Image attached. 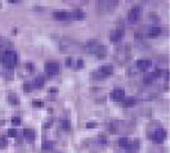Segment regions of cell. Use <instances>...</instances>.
Instances as JSON below:
<instances>
[{
    "instance_id": "cell-1",
    "label": "cell",
    "mask_w": 170,
    "mask_h": 153,
    "mask_svg": "<svg viewBox=\"0 0 170 153\" xmlns=\"http://www.w3.org/2000/svg\"><path fill=\"white\" fill-rule=\"evenodd\" d=\"M84 48H85V50H87L89 54L97 57L98 59H103V58H106V55H107V48H106V45L101 44V42L97 41V40H90V41H88L87 44H85Z\"/></svg>"
},
{
    "instance_id": "cell-2",
    "label": "cell",
    "mask_w": 170,
    "mask_h": 153,
    "mask_svg": "<svg viewBox=\"0 0 170 153\" xmlns=\"http://www.w3.org/2000/svg\"><path fill=\"white\" fill-rule=\"evenodd\" d=\"M130 58H132V48L129 44H123L120 46H117L116 52H115V61L119 64L128 63Z\"/></svg>"
},
{
    "instance_id": "cell-3",
    "label": "cell",
    "mask_w": 170,
    "mask_h": 153,
    "mask_svg": "<svg viewBox=\"0 0 170 153\" xmlns=\"http://www.w3.org/2000/svg\"><path fill=\"white\" fill-rule=\"evenodd\" d=\"M17 61H18V57L14 50H5L0 57V62L5 67V70H12L17 64Z\"/></svg>"
},
{
    "instance_id": "cell-4",
    "label": "cell",
    "mask_w": 170,
    "mask_h": 153,
    "mask_svg": "<svg viewBox=\"0 0 170 153\" xmlns=\"http://www.w3.org/2000/svg\"><path fill=\"white\" fill-rule=\"evenodd\" d=\"M59 48H61L62 52H66V53H76V52H80L81 50V46L79 42L74 41L70 37H63L59 42Z\"/></svg>"
},
{
    "instance_id": "cell-5",
    "label": "cell",
    "mask_w": 170,
    "mask_h": 153,
    "mask_svg": "<svg viewBox=\"0 0 170 153\" xmlns=\"http://www.w3.org/2000/svg\"><path fill=\"white\" fill-rule=\"evenodd\" d=\"M119 5L117 0H98L97 2V9L99 12H114Z\"/></svg>"
},
{
    "instance_id": "cell-6",
    "label": "cell",
    "mask_w": 170,
    "mask_h": 153,
    "mask_svg": "<svg viewBox=\"0 0 170 153\" xmlns=\"http://www.w3.org/2000/svg\"><path fill=\"white\" fill-rule=\"evenodd\" d=\"M119 146H120L123 149H126V151H130V152H135L138 148H139V142L138 140H132L126 137H123L119 139Z\"/></svg>"
},
{
    "instance_id": "cell-7",
    "label": "cell",
    "mask_w": 170,
    "mask_h": 153,
    "mask_svg": "<svg viewBox=\"0 0 170 153\" xmlns=\"http://www.w3.org/2000/svg\"><path fill=\"white\" fill-rule=\"evenodd\" d=\"M166 137H168L166 130H164V129H157V130H155L154 133L151 134L150 138L152 139V142H154V143L161 144V143H164V140L166 139Z\"/></svg>"
},
{
    "instance_id": "cell-8",
    "label": "cell",
    "mask_w": 170,
    "mask_h": 153,
    "mask_svg": "<svg viewBox=\"0 0 170 153\" xmlns=\"http://www.w3.org/2000/svg\"><path fill=\"white\" fill-rule=\"evenodd\" d=\"M141 14H142L141 8L139 7H133L132 9L128 12V21L132 22V23H135L141 18Z\"/></svg>"
},
{
    "instance_id": "cell-9",
    "label": "cell",
    "mask_w": 170,
    "mask_h": 153,
    "mask_svg": "<svg viewBox=\"0 0 170 153\" xmlns=\"http://www.w3.org/2000/svg\"><path fill=\"white\" fill-rule=\"evenodd\" d=\"M52 17H53V20H56V21H62V22L63 21L65 22L71 21L70 12H67V11H56V12H53Z\"/></svg>"
},
{
    "instance_id": "cell-10",
    "label": "cell",
    "mask_w": 170,
    "mask_h": 153,
    "mask_svg": "<svg viewBox=\"0 0 170 153\" xmlns=\"http://www.w3.org/2000/svg\"><path fill=\"white\" fill-rule=\"evenodd\" d=\"M44 71L48 75H57L59 72V64L57 62H47L44 66Z\"/></svg>"
},
{
    "instance_id": "cell-11",
    "label": "cell",
    "mask_w": 170,
    "mask_h": 153,
    "mask_svg": "<svg viewBox=\"0 0 170 153\" xmlns=\"http://www.w3.org/2000/svg\"><path fill=\"white\" fill-rule=\"evenodd\" d=\"M124 36V31L123 30H114L110 32V40L112 42H120Z\"/></svg>"
},
{
    "instance_id": "cell-12",
    "label": "cell",
    "mask_w": 170,
    "mask_h": 153,
    "mask_svg": "<svg viewBox=\"0 0 170 153\" xmlns=\"http://www.w3.org/2000/svg\"><path fill=\"white\" fill-rule=\"evenodd\" d=\"M152 62L148 61V59H139V61H137V68L142 72H146L150 67H151Z\"/></svg>"
},
{
    "instance_id": "cell-13",
    "label": "cell",
    "mask_w": 170,
    "mask_h": 153,
    "mask_svg": "<svg viewBox=\"0 0 170 153\" xmlns=\"http://www.w3.org/2000/svg\"><path fill=\"white\" fill-rule=\"evenodd\" d=\"M111 98H112V100H115V102L124 100V98H125V91H124L123 89H115V90L111 93Z\"/></svg>"
},
{
    "instance_id": "cell-14",
    "label": "cell",
    "mask_w": 170,
    "mask_h": 153,
    "mask_svg": "<svg viewBox=\"0 0 170 153\" xmlns=\"http://www.w3.org/2000/svg\"><path fill=\"white\" fill-rule=\"evenodd\" d=\"M99 71L103 73V76L107 79V77H110V76L114 75V66H112V64H105V66L101 67Z\"/></svg>"
},
{
    "instance_id": "cell-15",
    "label": "cell",
    "mask_w": 170,
    "mask_h": 153,
    "mask_svg": "<svg viewBox=\"0 0 170 153\" xmlns=\"http://www.w3.org/2000/svg\"><path fill=\"white\" fill-rule=\"evenodd\" d=\"M70 15H71V21H81V20L85 18V13L83 11H80V9L71 11Z\"/></svg>"
},
{
    "instance_id": "cell-16",
    "label": "cell",
    "mask_w": 170,
    "mask_h": 153,
    "mask_svg": "<svg viewBox=\"0 0 170 153\" xmlns=\"http://www.w3.org/2000/svg\"><path fill=\"white\" fill-rule=\"evenodd\" d=\"M161 33H163V28H161L160 26H152V27H150V30H148V37H159Z\"/></svg>"
},
{
    "instance_id": "cell-17",
    "label": "cell",
    "mask_w": 170,
    "mask_h": 153,
    "mask_svg": "<svg viewBox=\"0 0 170 153\" xmlns=\"http://www.w3.org/2000/svg\"><path fill=\"white\" fill-rule=\"evenodd\" d=\"M23 137L27 142L31 143V142L35 140V131H34L32 129H25L23 130Z\"/></svg>"
},
{
    "instance_id": "cell-18",
    "label": "cell",
    "mask_w": 170,
    "mask_h": 153,
    "mask_svg": "<svg viewBox=\"0 0 170 153\" xmlns=\"http://www.w3.org/2000/svg\"><path fill=\"white\" fill-rule=\"evenodd\" d=\"M8 102H9L12 106H18L20 104L18 95H17L16 93H8Z\"/></svg>"
},
{
    "instance_id": "cell-19",
    "label": "cell",
    "mask_w": 170,
    "mask_h": 153,
    "mask_svg": "<svg viewBox=\"0 0 170 153\" xmlns=\"http://www.w3.org/2000/svg\"><path fill=\"white\" fill-rule=\"evenodd\" d=\"M135 106V98L133 97H128V98H124V102H123V107L125 108H132Z\"/></svg>"
},
{
    "instance_id": "cell-20",
    "label": "cell",
    "mask_w": 170,
    "mask_h": 153,
    "mask_svg": "<svg viewBox=\"0 0 170 153\" xmlns=\"http://www.w3.org/2000/svg\"><path fill=\"white\" fill-rule=\"evenodd\" d=\"M42 86H44V77H42V76H36L35 81H34V88L41 89Z\"/></svg>"
},
{
    "instance_id": "cell-21",
    "label": "cell",
    "mask_w": 170,
    "mask_h": 153,
    "mask_svg": "<svg viewBox=\"0 0 170 153\" xmlns=\"http://www.w3.org/2000/svg\"><path fill=\"white\" fill-rule=\"evenodd\" d=\"M92 79L96 80V81H102V80H105L106 77H105L103 73H102L99 70H97V71H94V72H92Z\"/></svg>"
},
{
    "instance_id": "cell-22",
    "label": "cell",
    "mask_w": 170,
    "mask_h": 153,
    "mask_svg": "<svg viewBox=\"0 0 170 153\" xmlns=\"http://www.w3.org/2000/svg\"><path fill=\"white\" fill-rule=\"evenodd\" d=\"M42 151H45V152H48V151H53V148H54V143L52 142V140H45L44 143H42Z\"/></svg>"
},
{
    "instance_id": "cell-23",
    "label": "cell",
    "mask_w": 170,
    "mask_h": 153,
    "mask_svg": "<svg viewBox=\"0 0 170 153\" xmlns=\"http://www.w3.org/2000/svg\"><path fill=\"white\" fill-rule=\"evenodd\" d=\"M154 80H155V76H154V73H147V75L143 77V82L146 84V85L152 84V82H154Z\"/></svg>"
},
{
    "instance_id": "cell-24",
    "label": "cell",
    "mask_w": 170,
    "mask_h": 153,
    "mask_svg": "<svg viewBox=\"0 0 170 153\" xmlns=\"http://www.w3.org/2000/svg\"><path fill=\"white\" fill-rule=\"evenodd\" d=\"M59 125H61V129H63V130H70L71 122L65 118V120H61V121H59Z\"/></svg>"
},
{
    "instance_id": "cell-25",
    "label": "cell",
    "mask_w": 170,
    "mask_h": 153,
    "mask_svg": "<svg viewBox=\"0 0 170 153\" xmlns=\"http://www.w3.org/2000/svg\"><path fill=\"white\" fill-rule=\"evenodd\" d=\"M9 45H11L9 39H7L4 36H0V48H5V46H9Z\"/></svg>"
},
{
    "instance_id": "cell-26",
    "label": "cell",
    "mask_w": 170,
    "mask_h": 153,
    "mask_svg": "<svg viewBox=\"0 0 170 153\" xmlns=\"http://www.w3.org/2000/svg\"><path fill=\"white\" fill-rule=\"evenodd\" d=\"M97 143L99 144V146H106V144H107V138L105 137V135H98Z\"/></svg>"
},
{
    "instance_id": "cell-27",
    "label": "cell",
    "mask_w": 170,
    "mask_h": 153,
    "mask_svg": "<svg viewBox=\"0 0 170 153\" xmlns=\"http://www.w3.org/2000/svg\"><path fill=\"white\" fill-rule=\"evenodd\" d=\"M8 146V139L5 137H0V149H4Z\"/></svg>"
},
{
    "instance_id": "cell-28",
    "label": "cell",
    "mask_w": 170,
    "mask_h": 153,
    "mask_svg": "<svg viewBox=\"0 0 170 153\" xmlns=\"http://www.w3.org/2000/svg\"><path fill=\"white\" fill-rule=\"evenodd\" d=\"M12 125L13 126H20L21 125V122H22V120H21V117H18V116H16V117H13L12 118Z\"/></svg>"
},
{
    "instance_id": "cell-29",
    "label": "cell",
    "mask_w": 170,
    "mask_h": 153,
    "mask_svg": "<svg viewBox=\"0 0 170 153\" xmlns=\"http://www.w3.org/2000/svg\"><path fill=\"white\" fill-rule=\"evenodd\" d=\"M4 77H5L7 80H12V79H13V70H5Z\"/></svg>"
},
{
    "instance_id": "cell-30",
    "label": "cell",
    "mask_w": 170,
    "mask_h": 153,
    "mask_svg": "<svg viewBox=\"0 0 170 153\" xmlns=\"http://www.w3.org/2000/svg\"><path fill=\"white\" fill-rule=\"evenodd\" d=\"M32 89H34V85L32 84H30V82H25V85H23V90L26 91V93H30V91H32Z\"/></svg>"
},
{
    "instance_id": "cell-31",
    "label": "cell",
    "mask_w": 170,
    "mask_h": 153,
    "mask_svg": "<svg viewBox=\"0 0 170 153\" xmlns=\"http://www.w3.org/2000/svg\"><path fill=\"white\" fill-rule=\"evenodd\" d=\"M8 137L17 138V130L16 129H9V130H8Z\"/></svg>"
},
{
    "instance_id": "cell-32",
    "label": "cell",
    "mask_w": 170,
    "mask_h": 153,
    "mask_svg": "<svg viewBox=\"0 0 170 153\" xmlns=\"http://www.w3.org/2000/svg\"><path fill=\"white\" fill-rule=\"evenodd\" d=\"M32 106L36 107V108H41L42 107V102L41 100H34L32 102Z\"/></svg>"
},
{
    "instance_id": "cell-33",
    "label": "cell",
    "mask_w": 170,
    "mask_h": 153,
    "mask_svg": "<svg viewBox=\"0 0 170 153\" xmlns=\"http://www.w3.org/2000/svg\"><path fill=\"white\" fill-rule=\"evenodd\" d=\"M97 126H98L97 122H88V124H87V127H88V129H96Z\"/></svg>"
},
{
    "instance_id": "cell-34",
    "label": "cell",
    "mask_w": 170,
    "mask_h": 153,
    "mask_svg": "<svg viewBox=\"0 0 170 153\" xmlns=\"http://www.w3.org/2000/svg\"><path fill=\"white\" fill-rule=\"evenodd\" d=\"M78 66H76V68H81V67L84 66V62H83V59H78Z\"/></svg>"
},
{
    "instance_id": "cell-35",
    "label": "cell",
    "mask_w": 170,
    "mask_h": 153,
    "mask_svg": "<svg viewBox=\"0 0 170 153\" xmlns=\"http://www.w3.org/2000/svg\"><path fill=\"white\" fill-rule=\"evenodd\" d=\"M66 63H67V67H71V63H72V59H71V58H67V59H66Z\"/></svg>"
},
{
    "instance_id": "cell-36",
    "label": "cell",
    "mask_w": 170,
    "mask_h": 153,
    "mask_svg": "<svg viewBox=\"0 0 170 153\" xmlns=\"http://www.w3.org/2000/svg\"><path fill=\"white\" fill-rule=\"evenodd\" d=\"M9 3H13V4H17V3H20V2H18V0H11V2H9Z\"/></svg>"
},
{
    "instance_id": "cell-37",
    "label": "cell",
    "mask_w": 170,
    "mask_h": 153,
    "mask_svg": "<svg viewBox=\"0 0 170 153\" xmlns=\"http://www.w3.org/2000/svg\"><path fill=\"white\" fill-rule=\"evenodd\" d=\"M49 91H50V93H57V89H53V88H52V89H50Z\"/></svg>"
},
{
    "instance_id": "cell-38",
    "label": "cell",
    "mask_w": 170,
    "mask_h": 153,
    "mask_svg": "<svg viewBox=\"0 0 170 153\" xmlns=\"http://www.w3.org/2000/svg\"><path fill=\"white\" fill-rule=\"evenodd\" d=\"M2 125H4V121H0V126H2Z\"/></svg>"
},
{
    "instance_id": "cell-39",
    "label": "cell",
    "mask_w": 170,
    "mask_h": 153,
    "mask_svg": "<svg viewBox=\"0 0 170 153\" xmlns=\"http://www.w3.org/2000/svg\"><path fill=\"white\" fill-rule=\"evenodd\" d=\"M0 7H2V4H0Z\"/></svg>"
}]
</instances>
